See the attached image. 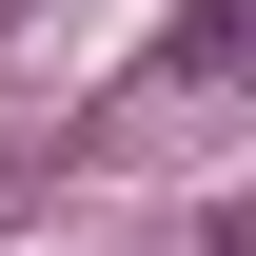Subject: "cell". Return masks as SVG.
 Returning a JSON list of instances; mask_svg holds the SVG:
<instances>
[{"label":"cell","instance_id":"1","mask_svg":"<svg viewBox=\"0 0 256 256\" xmlns=\"http://www.w3.org/2000/svg\"><path fill=\"white\" fill-rule=\"evenodd\" d=\"M178 79H256V0H197L178 20Z\"/></svg>","mask_w":256,"mask_h":256}]
</instances>
